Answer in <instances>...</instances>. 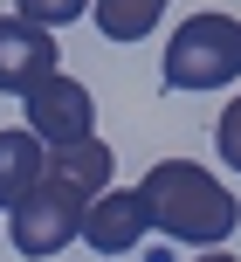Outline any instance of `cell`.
I'll return each instance as SVG.
<instances>
[{
  "instance_id": "3957f363",
  "label": "cell",
  "mask_w": 241,
  "mask_h": 262,
  "mask_svg": "<svg viewBox=\"0 0 241 262\" xmlns=\"http://www.w3.org/2000/svg\"><path fill=\"white\" fill-rule=\"evenodd\" d=\"M83 214H90V193H83L76 180H62V172H41L7 207V242H14V255L49 262V255H62L69 242L83 235Z\"/></svg>"
},
{
  "instance_id": "8fae6325",
  "label": "cell",
  "mask_w": 241,
  "mask_h": 262,
  "mask_svg": "<svg viewBox=\"0 0 241 262\" xmlns=\"http://www.w3.org/2000/svg\"><path fill=\"white\" fill-rule=\"evenodd\" d=\"M214 145H221V159H228V166L241 172V97L228 111H221V124H214Z\"/></svg>"
},
{
  "instance_id": "7c38bea8",
  "label": "cell",
  "mask_w": 241,
  "mask_h": 262,
  "mask_svg": "<svg viewBox=\"0 0 241 262\" xmlns=\"http://www.w3.org/2000/svg\"><path fill=\"white\" fill-rule=\"evenodd\" d=\"M193 262H241V255H221V249H214V255H193Z\"/></svg>"
},
{
  "instance_id": "ba28073f",
  "label": "cell",
  "mask_w": 241,
  "mask_h": 262,
  "mask_svg": "<svg viewBox=\"0 0 241 262\" xmlns=\"http://www.w3.org/2000/svg\"><path fill=\"white\" fill-rule=\"evenodd\" d=\"M41 172H62V180H76L83 193H104L110 172H117V159H110V145H97V131H90V138L49 145V166H41Z\"/></svg>"
},
{
  "instance_id": "9c48e42d",
  "label": "cell",
  "mask_w": 241,
  "mask_h": 262,
  "mask_svg": "<svg viewBox=\"0 0 241 262\" xmlns=\"http://www.w3.org/2000/svg\"><path fill=\"white\" fill-rule=\"evenodd\" d=\"M159 14H165V0H90V21H97L104 41H138V35H152Z\"/></svg>"
},
{
  "instance_id": "8992f818",
  "label": "cell",
  "mask_w": 241,
  "mask_h": 262,
  "mask_svg": "<svg viewBox=\"0 0 241 262\" xmlns=\"http://www.w3.org/2000/svg\"><path fill=\"white\" fill-rule=\"evenodd\" d=\"M55 69V28H35L21 14H0V90L21 97L35 76Z\"/></svg>"
},
{
  "instance_id": "30bf717a",
  "label": "cell",
  "mask_w": 241,
  "mask_h": 262,
  "mask_svg": "<svg viewBox=\"0 0 241 262\" xmlns=\"http://www.w3.org/2000/svg\"><path fill=\"white\" fill-rule=\"evenodd\" d=\"M14 14L35 21V28H69V21L90 14V0H14Z\"/></svg>"
},
{
  "instance_id": "277c9868",
  "label": "cell",
  "mask_w": 241,
  "mask_h": 262,
  "mask_svg": "<svg viewBox=\"0 0 241 262\" xmlns=\"http://www.w3.org/2000/svg\"><path fill=\"white\" fill-rule=\"evenodd\" d=\"M21 104H28V131H35L41 145H69V138H90L97 131V97L83 90L76 76H62V69L35 76L21 90Z\"/></svg>"
},
{
  "instance_id": "52a82bcc",
  "label": "cell",
  "mask_w": 241,
  "mask_h": 262,
  "mask_svg": "<svg viewBox=\"0 0 241 262\" xmlns=\"http://www.w3.org/2000/svg\"><path fill=\"white\" fill-rule=\"evenodd\" d=\"M41 166H49V145H41L28 124L0 131V207H14V200L41 180Z\"/></svg>"
},
{
  "instance_id": "5b68a950",
  "label": "cell",
  "mask_w": 241,
  "mask_h": 262,
  "mask_svg": "<svg viewBox=\"0 0 241 262\" xmlns=\"http://www.w3.org/2000/svg\"><path fill=\"white\" fill-rule=\"evenodd\" d=\"M145 235H152V207H145L138 186H104V193H90L83 242H90L97 255H131Z\"/></svg>"
},
{
  "instance_id": "6da1fadb",
  "label": "cell",
  "mask_w": 241,
  "mask_h": 262,
  "mask_svg": "<svg viewBox=\"0 0 241 262\" xmlns=\"http://www.w3.org/2000/svg\"><path fill=\"white\" fill-rule=\"evenodd\" d=\"M138 193H145V207H152V228L173 235V242H186V249H221L241 228V200L207 166H193V159H159V166L138 180Z\"/></svg>"
},
{
  "instance_id": "7a4b0ae2",
  "label": "cell",
  "mask_w": 241,
  "mask_h": 262,
  "mask_svg": "<svg viewBox=\"0 0 241 262\" xmlns=\"http://www.w3.org/2000/svg\"><path fill=\"white\" fill-rule=\"evenodd\" d=\"M241 76V21L234 14H186L165 41V83L173 90H228Z\"/></svg>"
}]
</instances>
